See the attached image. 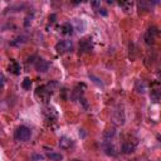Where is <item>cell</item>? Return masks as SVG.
Returning a JSON list of instances; mask_svg holds the SVG:
<instances>
[{"mask_svg":"<svg viewBox=\"0 0 161 161\" xmlns=\"http://www.w3.org/2000/svg\"><path fill=\"white\" fill-rule=\"evenodd\" d=\"M72 47H73V44H72V42L70 40H62L56 45V50L62 54V53H65V52L70 50L72 49Z\"/></svg>","mask_w":161,"mask_h":161,"instance_id":"obj_3","label":"cell"},{"mask_svg":"<svg viewBox=\"0 0 161 161\" xmlns=\"http://www.w3.org/2000/svg\"><path fill=\"white\" fill-rule=\"evenodd\" d=\"M115 135H116V131L113 130V128H111V130H106L105 132H103V137H105V140H106V141H110Z\"/></svg>","mask_w":161,"mask_h":161,"instance_id":"obj_10","label":"cell"},{"mask_svg":"<svg viewBox=\"0 0 161 161\" xmlns=\"http://www.w3.org/2000/svg\"><path fill=\"white\" fill-rule=\"evenodd\" d=\"M59 146H61V148H63V150H68V148L73 146V141L68 139V137H62V139L59 140Z\"/></svg>","mask_w":161,"mask_h":161,"instance_id":"obj_5","label":"cell"},{"mask_svg":"<svg viewBox=\"0 0 161 161\" xmlns=\"http://www.w3.org/2000/svg\"><path fill=\"white\" fill-rule=\"evenodd\" d=\"M73 32V27L70 25V23H65L62 25V33L63 34H72Z\"/></svg>","mask_w":161,"mask_h":161,"instance_id":"obj_9","label":"cell"},{"mask_svg":"<svg viewBox=\"0 0 161 161\" xmlns=\"http://www.w3.org/2000/svg\"><path fill=\"white\" fill-rule=\"evenodd\" d=\"M92 49V42L91 39H83L79 44V50L81 52H88Z\"/></svg>","mask_w":161,"mask_h":161,"instance_id":"obj_6","label":"cell"},{"mask_svg":"<svg viewBox=\"0 0 161 161\" xmlns=\"http://www.w3.org/2000/svg\"><path fill=\"white\" fill-rule=\"evenodd\" d=\"M48 67H49V64L47 61H44V59H39V61L35 63V69H37L38 72H47Z\"/></svg>","mask_w":161,"mask_h":161,"instance_id":"obj_4","label":"cell"},{"mask_svg":"<svg viewBox=\"0 0 161 161\" xmlns=\"http://www.w3.org/2000/svg\"><path fill=\"white\" fill-rule=\"evenodd\" d=\"M22 86H23V88H24V89H29V88H30V86H32V81L29 78H25L24 81H23Z\"/></svg>","mask_w":161,"mask_h":161,"instance_id":"obj_15","label":"cell"},{"mask_svg":"<svg viewBox=\"0 0 161 161\" xmlns=\"http://www.w3.org/2000/svg\"><path fill=\"white\" fill-rule=\"evenodd\" d=\"M9 70L11 73H14V74H19V70H20L19 64L15 63V62H11L10 65H9Z\"/></svg>","mask_w":161,"mask_h":161,"instance_id":"obj_11","label":"cell"},{"mask_svg":"<svg viewBox=\"0 0 161 161\" xmlns=\"http://www.w3.org/2000/svg\"><path fill=\"white\" fill-rule=\"evenodd\" d=\"M113 122L116 125H123L125 123V112L121 106H118L113 112Z\"/></svg>","mask_w":161,"mask_h":161,"instance_id":"obj_2","label":"cell"},{"mask_svg":"<svg viewBox=\"0 0 161 161\" xmlns=\"http://www.w3.org/2000/svg\"><path fill=\"white\" fill-rule=\"evenodd\" d=\"M99 13L102 14V15H105V16L107 15V11H106V9H99Z\"/></svg>","mask_w":161,"mask_h":161,"instance_id":"obj_17","label":"cell"},{"mask_svg":"<svg viewBox=\"0 0 161 161\" xmlns=\"http://www.w3.org/2000/svg\"><path fill=\"white\" fill-rule=\"evenodd\" d=\"M3 85H4V76L0 74V87H3Z\"/></svg>","mask_w":161,"mask_h":161,"instance_id":"obj_16","label":"cell"},{"mask_svg":"<svg viewBox=\"0 0 161 161\" xmlns=\"http://www.w3.org/2000/svg\"><path fill=\"white\" fill-rule=\"evenodd\" d=\"M74 27H76V29L78 32H83V29H85V24H83V22L79 20V19H76L74 20Z\"/></svg>","mask_w":161,"mask_h":161,"instance_id":"obj_13","label":"cell"},{"mask_svg":"<svg viewBox=\"0 0 161 161\" xmlns=\"http://www.w3.org/2000/svg\"><path fill=\"white\" fill-rule=\"evenodd\" d=\"M105 150H106L107 155H111V156H115V155H116V150H115V147H113V146H106Z\"/></svg>","mask_w":161,"mask_h":161,"instance_id":"obj_14","label":"cell"},{"mask_svg":"<svg viewBox=\"0 0 161 161\" xmlns=\"http://www.w3.org/2000/svg\"><path fill=\"white\" fill-rule=\"evenodd\" d=\"M30 136H32L30 130L25 126H20L15 132V139L19 140V141H28L29 139H30Z\"/></svg>","mask_w":161,"mask_h":161,"instance_id":"obj_1","label":"cell"},{"mask_svg":"<svg viewBox=\"0 0 161 161\" xmlns=\"http://www.w3.org/2000/svg\"><path fill=\"white\" fill-rule=\"evenodd\" d=\"M72 161H78V160H72Z\"/></svg>","mask_w":161,"mask_h":161,"instance_id":"obj_19","label":"cell"},{"mask_svg":"<svg viewBox=\"0 0 161 161\" xmlns=\"http://www.w3.org/2000/svg\"><path fill=\"white\" fill-rule=\"evenodd\" d=\"M134 150H135V146L131 145V144H125L122 146V152L123 154H130V152H132Z\"/></svg>","mask_w":161,"mask_h":161,"instance_id":"obj_12","label":"cell"},{"mask_svg":"<svg viewBox=\"0 0 161 161\" xmlns=\"http://www.w3.org/2000/svg\"><path fill=\"white\" fill-rule=\"evenodd\" d=\"M155 34H156V32L154 30V29H148L146 35H145V40L147 44H152L154 43V39H155Z\"/></svg>","mask_w":161,"mask_h":161,"instance_id":"obj_7","label":"cell"},{"mask_svg":"<svg viewBox=\"0 0 161 161\" xmlns=\"http://www.w3.org/2000/svg\"><path fill=\"white\" fill-rule=\"evenodd\" d=\"M93 7H97V5H99V3H92Z\"/></svg>","mask_w":161,"mask_h":161,"instance_id":"obj_18","label":"cell"},{"mask_svg":"<svg viewBox=\"0 0 161 161\" xmlns=\"http://www.w3.org/2000/svg\"><path fill=\"white\" fill-rule=\"evenodd\" d=\"M47 156H48L52 161H62L63 156L61 154H57V152H48L47 154Z\"/></svg>","mask_w":161,"mask_h":161,"instance_id":"obj_8","label":"cell"}]
</instances>
